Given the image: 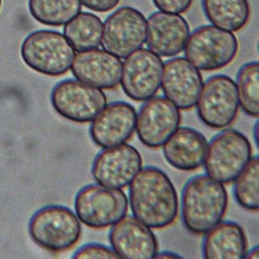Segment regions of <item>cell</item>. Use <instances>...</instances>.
<instances>
[{
	"mask_svg": "<svg viewBox=\"0 0 259 259\" xmlns=\"http://www.w3.org/2000/svg\"><path fill=\"white\" fill-rule=\"evenodd\" d=\"M128 185L127 199L136 219L156 230L170 227L176 221L178 194L163 170L155 166L142 167Z\"/></svg>",
	"mask_w": 259,
	"mask_h": 259,
	"instance_id": "1",
	"label": "cell"
},
{
	"mask_svg": "<svg viewBox=\"0 0 259 259\" xmlns=\"http://www.w3.org/2000/svg\"><path fill=\"white\" fill-rule=\"evenodd\" d=\"M229 195L223 183L207 174L191 177L181 194V218L185 229L193 235H204L225 218Z\"/></svg>",
	"mask_w": 259,
	"mask_h": 259,
	"instance_id": "2",
	"label": "cell"
},
{
	"mask_svg": "<svg viewBox=\"0 0 259 259\" xmlns=\"http://www.w3.org/2000/svg\"><path fill=\"white\" fill-rule=\"evenodd\" d=\"M28 235L41 249L61 253L72 249L80 241L82 226L71 208L50 204L38 208L31 215Z\"/></svg>",
	"mask_w": 259,
	"mask_h": 259,
	"instance_id": "3",
	"label": "cell"
},
{
	"mask_svg": "<svg viewBox=\"0 0 259 259\" xmlns=\"http://www.w3.org/2000/svg\"><path fill=\"white\" fill-rule=\"evenodd\" d=\"M76 53L71 44L59 31L39 29L30 32L23 39L20 56L31 70L51 77L66 74Z\"/></svg>",
	"mask_w": 259,
	"mask_h": 259,
	"instance_id": "4",
	"label": "cell"
},
{
	"mask_svg": "<svg viewBox=\"0 0 259 259\" xmlns=\"http://www.w3.org/2000/svg\"><path fill=\"white\" fill-rule=\"evenodd\" d=\"M252 153L251 143L243 133L224 128L207 144L203 161L205 174L223 184H230L249 163Z\"/></svg>",
	"mask_w": 259,
	"mask_h": 259,
	"instance_id": "5",
	"label": "cell"
},
{
	"mask_svg": "<svg viewBox=\"0 0 259 259\" xmlns=\"http://www.w3.org/2000/svg\"><path fill=\"white\" fill-rule=\"evenodd\" d=\"M75 213L86 227L102 230L122 219L128 209V199L121 189L98 183L87 184L75 196Z\"/></svg>",
	"mask_w": 259,
	"mask_h": 259,
	"instance_id": "6",
	"label": "cell"
},
{
	"mask_svg": "<svg viewBox=\"0 0 259 259\" xmlns=\"http://www.w3.org/2000/svg\"><path fill=\"white\" fill-rule=\"evenodd\" d=\"M185 59L201 71H217L231 64L239 51L236 35L214 25L195 28L184 47Z\"/></svg>",
	"mask_w": 259,
	"mask_h": 259,
	"instance_id": "7",
	"label": "cell"
},
{
	"mask_svg": "<svg viewBox=\"0 0 259 259\" xmlns=\"http://www.w3.org/2000/svg\"><path fill=\"white\" fill-rule=\"evenodd\" d=\"M199 119L213 130H224L237 118L239 99L236 82L229 76L217 74L203 83L196 101Z\"/></svg>",
	"mask_w": 259,
	"mask_h": 259,
	"instance_id": "8",
	"label": "cell"
},
{
	"mask_svg": "<svg viewBox=\"0 0 259 259\" xmlns=\"http://www.w3.org/2000/svg\"><path fill=\"white\" fill-rule=\"evenodd\" d=\"M51 103L62 117L76 123H87L107 104V98L102 89L77 79H65L54 86Z\"/></svg>",
	"mask_w": 259,
	"mask_h": 259,
	"instance_id": "9",
	"label": "cell"
},
{
	"mask_svg": "<svg viewBox=\"0 0 259 259\" xmlns=\"http://www.w3.org/2000/svg\"><path fill=\"white\" fill-rule=\"evenodd\" d=\"M146 33L147 19L144 14L134 7L123 6L106 18L100 45L106 52L124 59L143 47Z\"/></svg>",
	"mask_w": 259,
	"mask_h": 259,
	"instance_id": "10",
	"label": "cell"
},
{
	"mask_svg": "<svg viewBox=\"0 0 259 259\" xmlns=\"http://www.w3.org/2000/svg\"><path fill=\"white\" fill-rule=\"evenodd\" d=\"M162 72V59L149 49L140 48L124 58L119 84L132 100L143 102L159 91Z\"/></svg>",
	"mask_w": 259,
	"mask_h": 259,
	"instance_id": "11",
	"label": "cell"
},
{
	"mask_svg": "<svg viewBox=\"0 0 259 259\" xmlns=\"http://www.w3.org/2000/svg\"><path fill=\"white\" fill-rule=\"evenodd\" d=\"M180 109L165 96H154L145 101L137 113L136 130L141 143L158 149L180 126Z\"/></svg>",
	"mask_w": 259,
	"mask_h": 259,
	"instance_id": "12",
	"label": "cell"
},
{
	"mask_svg": "<svg viewBox=\"0 0 259 259\" xmlns=\"http://www.w3.org/2000/svg\"><path fill=\"white\" fill-rule=\"evenodd\" d=\"M143 165L140 152L132 145L103 148L94 158L91 173L96 183L110 188L126 187Z\"/></svg>",
	"mask_w": 259,
	"mask_h": 259,
	"instance_id": "13",
	"label": "cell"
},
{
	"mask_svg": "<svg viewBox=\"0 0 259 259\" xmlns=\"http://www.w3.org/2000/svg\"><path fill=\"white\" fill-rule=\"evenodd\" d=\"M203 79L187 59L172 58L163 63L161 88L164 96L179 109L189 110L196 104Z\"/></svg>",
	"mask_w": 259,
	"mask_h": 259,
	"instance_id": "14",
	"label": "cell"
},
{
	"mask_svg": "<svg viewBox=\"0 0 259 259\" xmlns=\"http://www.w3.org/2000/svg\"><path fill=\"white\" fill-rule=\"evenodd\" d=\"M137 111L126 101L106 104L91 120V140L100 148H108L127 142L136 130Z\"/></svg>",
	"mask_w": 259,
	"mask_h": 259,
	"instance_id": "15",
	"label": "cell"
},
{
	"mask_svg": "<svg viewBox=\"0 0 259 259\" xmlns=\"http://www.w3.org/2000/svg\"><path fill=\"white\" fill-rule=\"evenodd\" d=\"M108 238L111 249L118 257L155 258L159 251L158 241L152 229L134 215L125 214L112 225Z\"/></svg>",
	"mask_w": 259,
	"mask_h": 259,
	"instance_id": "16",
	"label": "cell"
},
{
	"mask_svg": "<svg viewBox=\"0 0 259 259\" xmlns=\"http://www.w3.org/2000/svg\"><path fill=\"white\" fill-rule=\"evenodd\" d=\"M122 63L119 58L98 48L78 52L71 71L73 76L99 89H116L120 83Z\"/></svg>",
	"mask_w": 259,
	"mask_h": 259,
	"instance_id": "17",
	"label": "cell"
},
{
	"mask_svg": "<svg viewBox=\"0 0 259 259\" xmlns=\"http://www.w3.org/2000/svg\"><path fill=\"white\" fill-rule=\"evenodd\" d=\"M188 22L180 14L157 11L147 20L146 44L159 57L180 54L189 36Z\"/></svg>",
	"mask_w": 259,
	"mask_h": 259,
	"instance_id": "18",
	"label": "cell"
},
{
	"mask_svg": "<svg viewBox=\"0 0 259 259\" xmlns=\"http://www.w3.org/2000/svg\"><path fill=\"white\" fill-rule=\"evenodd\" d=\"M207 140L199 131L189 126H178L163 144L165 160L180 171H194L203 165Z\"/></svg>",
	"mask_w": 259,
	"mask_h": 259,
	"instance_id": "19",
	"label": "cell"
},
{
	"mask_svg": "<svg viewBox=\"0 0 259 259\" xmlns=\"http://www.w3.org/2000/svg\"><path fill=\"white\" fill-rule=\"evenodd\" d=\"M248 251V240L242 226L222 221L204 234L202 256L205 259H240Z\"/></svg>",
	"mask_w": 259,
	"mask_h": 259,
	"instance_id": "20",
	"label": "cell"
},
{
	"mask_svg": "<svg viewBox=\"0 0 259 259\" xmlns=\"http://www.w3.org/2000/svg\"><path fill=\"white\" fill-rule=\"evenodd\" d=\"M201 5L212 25L231 32L243 29L251 17L248 0H201Z\"/></svg>",
	"mask_w": 259,
	"mask_h": 259,
	"instance_id": "21",
	"label": "cell"
},
{
	"mask_svg": "<svg viewBox=\"0 0 259 259\" xmlns=\"http://www.w3.org/2000/svg\"><path fill=\"white\" fill-rule=\"evenodd\" d=\"M103 23L90 12H79L64 26V35L76 52L96 49L100 46Z\"/></svg>",
	"mask_w": 259,
	"mask_h": 259,
	"instance_id": "22",
	"label": "cell"
},
{
	"mask_svg": "<svg viewBox=\"0 0 259 259\" xmlns=\"http://www.w3.org/2000/svg\"><path fill=\"white\" fill-rule=\"evenodd\" d=\"M31 16L41 24L61 26L81 10L79 0H28Z\"/></svg>",
	"mask_w": 259,
	"mask_h": 259,
	"instance_id": "23",
	"label": "cell"
},
{
	"mask_svg": "<svg viewBox=\"0 0 259 259\" xmlns=\"http://www.w3.org/2000/svg\"><path fill=\"white\" fill-rule=\"evenodd\" d=\"M237 93L239 105L249 116L257 118L259 115V63L244 64L237 75Z\"/></svg>",
	"mask_w": 259,
	"mask_h": 259,
	"instance_id": "24",
	"label": "cell"
},
{
	"mask_svg": "<svg viewBox=\"0 0 259 259\" xmlns=\"http://www.w3.org/2000/svg\"><path fill=\"white\" fill-rule=\"evenodd\" d=\"M259 159L252 157L243 171L234 180V197L246 210L258 211L259 208Z\"/></svg>",
	"mask_w": 259,
	"mask_h": 259,
	"instance_id": "25",
	"label": "cell"
},
{
	"mask_svg": "<svg viewBox=\"0 0 259 259\" xmlns=\"http://www.w3.org/2000/svg\"><path fill=\"white\" fill-rule=\"evenodd\" d=\"M73 258H119L117 254L109 247L97 244L90 243L81 246L73 255Z\"/></svg>",
	"mask_w": 259,
	"mask_h": 259,
	"instance_id": "26",
	"label": "cell"
},
{
	"mask_svg": "<svg viewBox=\"0 0 259 259\" xmlns=\"http://www.w3.org/2000/svg\"><path fill=\"white\" fill-rule=\"evenodd\" d=\"M193 0H153L154 5L163 12L181 14L192 5Z\"/></svg>",
	"mask_w": 259,
	"mask_h": 259,
	"instance_id": "27",
	"label": "cell"
},
{
	"mask_svg": "<svg viewBox=\"0 0 259 259\" xmlns=\"http://www.w3.org/2000/svg\"><path fill=\"white\" fill-rule=\"evenodd\" d=\"M82 5L96 12H108L115 8L120 0H79Z\"/></svg>",
	"mask_w": 259,
	"mask_h": 259,
	"instance_id": "28",
	"label": "cell"
},
{
	"mask_svg": "<svg viewBox=\"0 0 259 259\" xmlns=\"http://www.w3.org/2000/svg\"><path fill=\"white\" fill-rule=\"evenodd\" d=\"M155 258H181V256L179 254H176L170 251H162V252L158 251Z\"/></svg>",
	"mask_w": 259,
	"mask_h": 259,
	"instance_id": "29",
	"label": "cell"
},
{
	"mask_svg": "<svg viewBox=\"0 0 259 259\" xmlns=\"http://www.w3.org/2000/svg\"><path fill=\"white\" fill-rule=\"evenodd\" d=\"M245 258L247 259H259V247L255 246L253 248H251V250H248Z\"/></svg>",
	"mask_w": 259,
	"mask_h": 259,
	"instance_id": "30",
	"label": "cell"
},
{
	"mask_svg": "<svg viewBox=\"0 0 259 259\" xmlns=\"http://www.w3.org/2000/svg\"><path fill=\"white\" fill-rule=\"evenodd\" d=\"M254 141H255V144L257 145L258 144V142H257V140H258V137H257V132H258V122H256V124H255V126H254Z\"/></svg>",
	"mask_w": 259,
	"mask_h": 259,
	"instance_id": "31",
	"label": "cell"
},
{
	"mask_svg": "<svg viewBox=\"0 0 259 259\" xmlns=\"http://www.w3.org/2000/svg\"><path fill=\"white\" fill-rule=\"evenodd\" d=\"M1 4H2V0H0V9H1Z\"/></svg>",
	"mask_w": 259,
	"mask_h": 259,
	"instance_id": "32",
	"label": "cell"
}]
</instances>
